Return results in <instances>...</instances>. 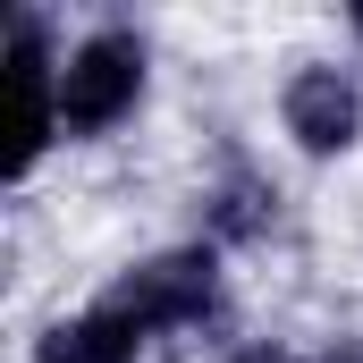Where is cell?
<instances>
[{"label":"cell","instance_id":"8992f818","mask_svg":"<svg viewBox=\"0 0 363 363\" xmlns=\"http://www.w3.org/2000/svg\"><path fill=\"white\" fill-rule=\"evenodd\" d=\"M262 220H271V211H262V186H228V194H220V211H211V237H254V228H262Z\"/></svg>","mask_w":363,"mask_h":363},{"label":"cell","instance_id":"277c9868","mask_svg":"<svg viewBox=\"0 0 363 363\" xmlns=\"http://www.w3.org/2000/svg\"><path fill=\"white\" fill-rule=\"evenodd\" d=\"M279 118L313 161H330V152H347L363 135V85L347 68H296L287 93H279Z\"/></svg>","mask_w":363,"mask_h":363},{"label":"cell","instance_id":"52a82bcc","mask_svg":"<svg viewBox=\"0 0 363 363\" xmlns=\"http://www.w3.org/2000/svg\"><path fill=\"white\" fill-rule=\"evenodd\" d=\"M237 363H296V355H287V347H245Z\"/></svg>","mask_w":363,"mask_h":363},{"label":"cell","instance_id":"5b68a950","mask_svg":"<svg viewBox=\"0 0 363 363\" xmlns=\"http://www.w3.org/2000/svg\"><path fill=\"white\" fill-rule=\"evenodd\" d=\"M144 355V330L101 296L93 313H77V321H60L43 347H34V363H135Z\"/></svg>","mask_w":363,"mask_h":363},{"label":"cell","instance_id":"ba28073f","mask_svg":"<svg viewBox=\"0 0 363 363\" xmlns=\"http://www.w3.org/2000/svg\"><path fill=\"white\" fill-rule=\"evenodd\" d=\"M330 363H363V338H347V347H330Z\"/></svg>","mask_w":363,"mask_h":363},{"label":"cell","instance_id":"3957f363","mask_svg":"<svg viewBox=\"0 0 363 363\" xmlns=\"http://www.w3.org/2000/svg\"><path fill=\"white\" fill-rule=\"evenodd\" d=\"M9 85H17V152H9V178H26L51 135H60V60H51V34L34 9H17V34H9Z\"/></svg>","mask_w":363,"mask_h":363},{"label":"cell","instance_id":"6da1fadb","mask_svg":"<svg viewBox=\"0 0 363 363\" xmlns=\"http://www.w3.org/2000/svg\"><path fill=\"white\" fill-rule=\"evenodd\" d=\"M135 101H144V43L127 26H101L60 60V135H101Z\"/></svg>","mask_w":363,"mask_h":363},{"label":"cell","instance_id":"7a4b0ae2","mask_svg":"<svg viewBox=\"0 0 363 363\" xmlns=\"http://www.w3.org/2000/svg\"><path fill=\"white\" fill-rule=\"evenodd\" d=\"M110 304L144 330V338H161V330H186V321H203L211 304H220V254L211 245H178V254H152V262H135V271L110 287Z\"/></svg>","mask_w":363,"mask_h":363},{"label":"cell","instance_id":"9c48e42d","mask_svg":"<svg viewBox=\"0 0 363 363\" xmlns=\"http://www.w3.org/2000/svg\"><path fill=\"white\" fill-rule=\"evenodd\" d=\"M355 34H363V9H355Z\"/></svg>","mask_w":363,"mask_h":363}]
</instances>
